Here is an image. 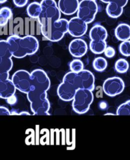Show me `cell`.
<instances>
[{
	"label": "cell",
	"instance_id": "obj_1",
	"mask_svg": "<svg viewBox=\"0 0 130 160\" xmlns=\"http://www.w3.org/2000/svg\"><path fill=\"white\" fill-rule=\"evenodd\" d=\"M42 12L38 18L41 31L48 40L60 41L68 32L69 21L61 19V12L55 0H42Z\"/></svg>",
	"mask_w": 130,
	"mask_h": 160
},
{
	"label": "cell",
	"instance_id": "obj_2",
	"mask_svg": "<svg viewBox=\"0 0 130 160\" xmlns=\"http://www.w3.org/2000/svg\"><path fill=\"white\" fill-rule=\"evenodd\" d=\"M79 89H95V77L89 70H83L79 72H69L65 75L62 82L58 86L57 94L63 101L73 100L76 92Z\"/></svg>",
	"mask_w": 130,
	"mask_h": 160
},
{
	"label": "cell",
	"instance_id": "obj_3",
	"mask_svg": "<svg viewBox=\"0 0 130 160\" xmlns=\"http://www.w3.org/2000/svg\"><path fill=\"white\" fill-rule=\"evenodd\" d=\"M8 42L13 57L21 59L27 56L35 54L39 49V42L38 39L31 35L20 37L17 35L9 37Z\"/></svg>",
	"mask_w": 130,
	"mask_h": 160
},
{
	"label": "cell",
	"instance_id": "obj_4",
	"mask_svg": "<svg viewBox=\"0 0 130 160\" xmlns=\"http://www.w3.org/2000/svg\"><path fill=\"white\" fill-rule=\"evenodd\" d=\"M27 99L30 103V109L34 115L50 116V103L45 91L32 89L27 94Z\"/></svg>",
	"mask_w": 130,
	"mask_h": 160
},
{
	"label": "cell",
	"instance_id": "obj_5",
	"mask_svg": "<svg viewBox=\"0 0 130 160\" xmlns=\"http://www.w3.org/2000/svg\"><path fill=\"white\" fill-rule=\"evenodd\" d=\"M90 49L95 54H100L104 52L106 47V40L107 38V31L106 29L99 24L91 28L90 31Z\"/></svg>",
	"mask_w": 130,
	"mask_h": 160
},
{
	"label": "cell",
	"instance_id": "obj_6",
	"mask_svg": "<svg viewBox=\"0 0 130 160\" xmlns=\"http://www.w3.org/2000/svg\"><path fill=\"white\" fill-rule=\"evenodd\" d=\"M92 91L87 89H79L76 92L72 106L76 113L83 114L88 111L93 101Z\"/></svg>",
	"mask_w": 130,
	"mask_h": 160
},
{
	"label": "cell",
	"instance_id": "obj_7",
	"mask_svg": "<svg viewBox=\"0 0 130 160\" xmlns=\"http://www.w3.org/2000/svg\"><path fill=\"white\" fill-rule=\"evenodd\" d=\"M98 12V5L96 0H81L77 12V17L87 24L93 22Z\"/></svg>",
	"mask_w": 130,
	"mask_h": 160
},
{
	"label": "cell",
	"instance_id": "obj_8",
	"mask_svg": "<svg viewBox=\"0 0 130 160\" xmlns=\"http://www.w3.org/2000/svg\"><path fill=\"white\" fill-rule=\"evenodd\" d=\"M31 89L47 92L50 89V80L46 72L41 69H36L31 72Z\"/></svg>",
	"mask_w": 130,
	"mask_h": 160
},
{
	"label": "cell",
	"instance_id": "obj_9",
	"mask_svg": "<svg viewBox=\"0 0 130 160\" xmlns=\"http://www.w3.org/2000/svg\"><path fill=\"white\" fill-rule=\"evenodd\" d=\"M12 81L19 91L27 94L31 89V74L24 70H20L14 73L12 77Z\"/></svg>",
	"mask_w": 130,
	"mask_h": 160
},
{
	"label": "cell",
	"instance_id": "obj_10",
	"mask_svg": "<svg viewBox=\"0 0 130 160\" xmlns=\"http://www.w3.org/2000/svg\"><path fill=\"white\" fill-rule=\"evenodd\" d=\"M13 54L10 51L8 42L0 41V73L9 72L13 67L12 58Z\"/></svg>",
	"mask_w": 130,
	"mask_h": 160
},
{
	"label": "cell",
	"instance_id": "obj_11",
	"mask_svg": "<svg viewBox=\"0 0 130 160\" xmlns=\"http://www.w3.org/2000/svg\"><path fill=\"white\" fill-rule=\"evenodd\" d=\"M124 86L122 78L114 77L105 80L103 84V90L107 95L113 97L121 94L124 91Z\"/></svg>",
	"mask_w": 130,
	"mask_h": 160
},
{
	"label": "cell",
	"instance_id": "obj_12",
	"mask_svg": "<svg viewBox=\"0 0 130 160\" xmlns=\"http://www.w3.org/2000/svg\"><path fill=\"white\" fill-rule=\"evenodd\" d=\"M87 29L88 24L78 17L73 18L69 21L68 33L73 37H81L86 33Z\"/></svg>",
	"mask_w": 130,
	"mask_h": 160
},
{
	"label": "cell",
	"instance_id": "obj_13",
	"mask_svg": "<svg viewBox=\"0 0 130 160\" xmlns=\"http://www.w3.org/2000/svg\"><path fill=\"white\" fill-rule=\"evenodd\" d=\"M70 54L74 58H79L86 54L88 51L86 42L81 38H76L71 41L69 45Z\"/></svg>",
	"mask_w": 130,
	"mask_h": 160
},
{
	"label": "cell",
	"instance_id": "obj_14",
	"mask_svg": "<svg viewBox=\"0 0 130 160\" xmlns=\"http://www.w3.org/2000/svg\"><path fill=\"white\" fill-rule=\"evenodd\" d=\"M79 5L78 0H59L58 3L60 12L66 15H71L77 12Z\"/></svg>",
	"mask_w": 130,
	"mask_h": 160
},
{
	"label": "cell",
	"instance_id": "obj_15",
	"mask_svg": "<svg viewBox=\"0 0 130 160\" xmlns=\"http://www.w3.org/2000/svg\"><path fill=\"white\" fill-rule=\"evenodd\" d=\"M16 88L12 79L7 78L0 80V97L7 99L8 97L15 94Z\"/></svg>",
	"mask_w": 130,
	"mask_h": 160
},
{
	"label": "cell",
	"instance_id": "obj_16",
	"mask_svg": "<svg viewBox=\"0 0 130 160\" xmlns=\"http://www.w3.org/2000/svg\"><path fill=\"white\" fill-rule=\"evenodd\" d=\"M115 35L120 41L129 40L130 39V26L125 23L119 24L115 29Z\"/></svg>",
	"mask_w": 130,
	"mask_h": 160
},
{
	"label": "cell",
	"instance_id": "obj_17",
	"mask_svg": "<svg viewBox=\"0 0 130 160\" xmlns=\"http://www.w3.org/2000/svg\"><path fill=\"white\" fill-rule=\"evenodd\" d=\"M106 12L112 18H118L123 12V7L116 2H111L108 3L106 7Z\"/></svg>",
	"mask_w": 130,
	"mask_h": 160
},
{
	"label": "cell",
	"instance_id": "obj_18",
	"mask_svg": "<svg viewBox=\"0 0 130 160\" xmlns=\"http://www.w3.org/2000/svg\"><path fill=\"white\" fill-rule=\"evenodd\" d=\"M42 12L41 3L38 2H33L29 4L27 8V12L30 18L32 19H37Z\"/></svg>",
	"mask_w": 130,
	"mask_h": 160
},
{
	"label": "cell",
	"instance_id": "obj_19",
	"mask_svg": "<svg viewBox=\"0 0 130 160\" xmlns=\"http://www.w3.org/2000/svg\"><path fill=\"white\" fill-rule=\"evenodd\" d=\"M12 12L8 7H3L0 10V26H5L12 18Z\"/></svg>",
	"mask_w": 130,
	"mask_h": 160
},
{
	"label": "cell",
	"instance_id": "obj_20",
	"mask_svg": "<svg viewBox=\"0 0 130 160\" xmlns=\"http://www.w3.org/2000/svg\"><path fill=\"white\" fill-rule=\"evenodd\" d=\"M93 67L97 72H103L107 68V60L102 57L96 58L93 62Z\"/></svg>",
	"mask_w": 130,
	"mask_h": 160
},
{
	"label": "cell",
	"instance_id": "obj_21",
	"mask_svg": "<svg viewBox=\"0 0 130 160\" xmlns=\"http://www.w3.org/2000/svg\"><path fill=\"white\" fill-rule=\"evenodd\" d=\"M129 69V63L124 59H118L115 64V70L119 73H124Z\"/></svg>",
	"mask_w": 130,
	"mask_h": 160
},
{
	"label": "cell",
	"instance_id": "obj_22",
	"mask_svg": "<svg viewBox=\"0 0 130 160\" xmlns=\"http://www.w3.org/2000/svg\"><path fill=\"white\" fill-rule=\"evenodd\" d=\"M118 116H130V100L121 105L117 110Z\"/></svg>",
	"mask_w": 130,
	"mask_h": 160
},
{
	"label": "cell",
	"instance_id": "obj_23",
	"mask_svg": "<svg viewBox=\"0 0 130 160\" xmlns=\"http://www.w3.org/2000/svg\"><path fill=\"white\" fill-rule=\"evenodd\" d=\"M70 69L74 72H79L84 70V65L83 62L79 59L72 61L70 63Z\"/></svg>",
	"mask_w": 130,
	"mask_h": 160
},
{
	"label": "cell",
	"instance_id": "obj_24",
	"mask_svg": "<svg viewBox=\"0 0 130 160\" xmlns=\"http://www.w3.org/2000/svg\"><path fill=\"white\" fill-rule=\"evenodd\" d=\"M120 53L126 57L130 56V41L126 40L123 42L119 45Z\"/></svg>",
	"mask_w": 130,
	"mask_h": 160
},
{
	"label": "cell",
	"instance_id": "obj_25",
	"mask_svg": "<svg viewBox=\"0 0 130 160\" xmlns=\"http://www.w3.org/2000/svg\"><path fill=\"white\" fill-rule=\"evenodd\" d=\"M100 1L104 3L107 4L111 2H116L122 7H124L128 2V0H100Z\"/></svg>",
	"mask_w": 130,
	"mask_h": 160
},
{
	"label": "cell",
	"instance_id": "obj_26",
	"mask_svg": "<svg viewBox=\"0 0 130 160\" xmlns=\"http://www.w3.org/2000/svg\"><path fill=\"white\" fill-rule=\"evenodd\" d=\"M105 54V56L108 58H112L115 56L116 51L114 48L111 47H107L106 49L104 52Z\"/></svg>",
	"mask_w": 130,
	"mask_h": 160
},
{
	"label": "cell",
	"instance_id": "obj_27",
	"mask_svg": "<svg viewBox=\"0 0 130 160\" xmlns=\"http://www.w3.org/2000/svg\"><path fill=\"white\" fill-rule=\"evenodd\" d=\"M15 6L17 7H24L28 2V0H13Z\"/></svg>",
	"mask_w": 130,
	"mask_h": 160
},
{
	"label": "cell",
	"instance_id": "obj_28",
	"mask_svg": "<svg viewBox=\"0 0 130 160\" xmlns=\"http://www.w3.org/2000/svg\"><path fill=\"white\" fill-rule=\"evenodd\" d=\"M0 115L1 116H4V115L9 116V115H11V112L7 108L2 106L1 107H0Z\"/></svg>",
	"mask_w": 130,
	"mask_h": 160
},
{
	"label": "cell",
	"instance_id": "obj_29",
	"mask_svg": "<svg viewBox=\"0 0 130 160\" xmlns=\"http://www.w3.org/2000/svg\"><path fill=\"white\" fill-rule=\"evenodd\" d=\"M7 102L8 104L11 105H13L14 104L16 103V102H17V97H15V95H12L11 96V97H8L7 99Z\"/></svg>",
	"mask_w": 130,
	"mask_h": 160
},
{
	"label": "cell",
	"instance_id": "obj_30",
	"mask_svg": "<svg viewBox=\"0 0 130 160\" xmlns=\"http://www.w3.org/2000/svg\"><path fill=\"white\" fill-rule=\"evenodd\" d=\"M20 115H30L28 112H21L20 113Z\"/></svg>",
	"mask_w": 130,
	"mask_h": 160
},
{
	"label": "cell",
	"instance_id": "obj_31",
	"mask_svg": "<svg viewBox=\"0 0 130 160\" xmlns=\"http://www.w3.org/2000/svg\"><path fill=\"white\" fill-rule=\"evenodd\" d=\"M7 1V0H0V3L2 4V3H4L5 2H6Z\"/></svg>",
	"mask_w": 130,
	"mask_h": 160
}]
</instances>
